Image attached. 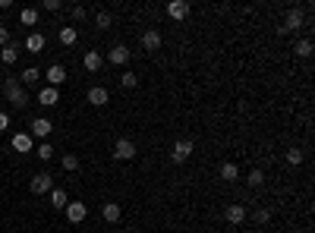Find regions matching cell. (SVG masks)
<instances>
[{"label": "cell", "instance_id": "6da1fadb", "mask_svg": "<svg viewBox=\"0 0 315 233\" xmlns=\"http://www.w3.org/2000/svg\"><path fill=\"white\" fill-rule=\"evenodd\" d=\"M4 95H7V101H10L13 111H22V107L29 104V92L19 85V79H16V76H7V79H4Z\"/></svg>", "mask_w": 315, "mask_h": 233}, {"label": "cell", "instance_id": "7a4b0ae2", "mask_svg": "<svg viewBox=\"0 0 315 233\" xmlns=\"http://www.w3.org/2000/svg\"><path fill=\"white\" fill-rule=\"evenodd\" d=\"M196 151V142L192 139H177L171 145V161L174 164H183V161H189V154Z\"/></svg>", "mask_w": 315, "mask_h": 233}, {"label": "cell", "instance_id": "3957f363", "mask_svg": "<svg viewBox=\"0 0 315 233\" xmlns=\"http://www.w3.org/2000/svg\"><path fill=\"white\" fill-rule=\"evenodd\" d=\"M41 76L47 79V85H51V88H57V85H63V82L69 79V73H66V66H63V63H51V66H47V73H41Z\"/></svg>", "mask_w": 315, "mask_h": 233}, {"label": "cell", "instance_id": "277c9868", "mask_svg": "<svg viewBox=\"0 0 315 233\" xmlns=\"http://www.w3.org/2000/svg\"><path fill=\"white\" fill-rule=\"evenodd\" d=\"M51 130H54V123L47 120V117H35L32 120V139H41V142H47V136H51Z\"/></svg>", "mask_w": 315, "mask_h": 233}, {"label": "cell", "instance_id": "5b68a950", "mask_svg": "<svg viewBox=\"0 0 315 233\" xmlns=\"http://www.w3.org/2000/svg\"><path fill=\"white\" fill-rule=\"evenodd\" d=\"M29 189H32L35 195L51 192V189H54V176H51V173H35V176H32V183H29Z\"/></svg>", "mask_w": 315, "mask_h": 233}, {"label": "cell", "instance_id": "8992f818", "mask_svg": "<svg viewBox=\"0 0 315 233\" xmlns=\"http://www.w3.org/2000/svg\"><path fill=\"white\" fill-rule=\"evenodd\" d=\"M63 214H66L69 224H82V221L88 218V208H85V202H69V205L63 208Z\"/></svg>", "mask_w": 315, "mask_h": 233}, {"label": "cell", "instance_id": "52a82bcc", "mask_svg": "<svg viewBox=\"0 0 315 233\" xmlns=\"http://www.w3.org/2000/svg\"><path fill=\"white\" fill-rule=\"evenodd\" d=\"M300 29H306V13L303 10H290L284 25H281V32H300Z\"/></svg>", "mask_w": 315, "mask_h": 233}, {"label": "cell", "instance_id": "ba28073f", "mask_svg": "<svg viewBox=\"0 0 315 233\" xmlns=\"http://www.w3.org/2000/svg\"><path fill=\"white\" fill-rule=\"evenodd\" d=\"M114 158L117 161H133L136 158V145L129 139H117V145H114Z\"/></svg>", "mask_w": 315, "mask_h": 233}, {"label": "cell", "instance_id": "9c48e42d", "mask_svg": "<svg viewBox=\"0 0 315 233\" xmlns=\"http://www.w3.org/2000/svg\"><path fill=\"white\" fill-rule=\"evenodd\" d=\"M38 104H41V107H57V104H60V92H57V88H51V85H41Z\"/></svg>", "mask_w": 315, "mask_h": 233}, {"label": "cell", "instance_id": "30bf717a", "mask_svg": "<svg viewBox=\"0 0 315 233\" xmlns=\"http://www.w3.org/2000/svg\"><path fill=\"white\" fill-rule=\"evenodd\" d=\"M107 101H110V95H107L104 85H91V88H88V104H91V107H104Z\"/></svg>", "mask_w": 315, "mask_h": 233}, {"label": "cell", "instance_id": "8fae6325", "mask_svg": "<svg viewBox=\"0 0 315 233\" xmlns=\"http://www.w3.org/2000/svg\"><path fill=\"white\" fill-rule=\"evenodd\" d=\"M224 221L230 224V227H239L246 221V208L243 205H227V211H224Z\"/></svg>", "mask_w": 315, "mask_h": 233}, {"label": "cell", "instance_id": "7c38bea8", "mask_svg": "<svg viewBox=\"0 0 315 233\" xmlns=\"http://www.w3.org/2000/svg\"><path fill=\"white\" fill-rule=\"evenodd\" d=\"M126 60H129V47H126V44H114V47L107 50V63H114V66H123Z\"/></svg>", "mask_w": 315, "mask_h": 233}, {"label": "cell", "instance_id": "4fadbf2b", "mask_svg": "<svg viewBox=\"0 0 315 233\" xmlns=\"http://www.w3.org/2000/svg\"><path fill=\"white\" fill-rule=\"evenodd\" d=\"M10 145H13V151H19V154H26V151H32V148H35L29 133H16V136L10 139Z\"/></svg>", "mask_w": 315, "mask_h": 233}, {"label": "cell", "instance_id": "5bb4252c", "mask_svg": "<svg viewBox=\"0 0 315 233\" xmlns=\"http://www.w3.org/2000/svg\"><path fill=\"white\" fill-rule=\"evenodd\" d=\"M167 16H171V19H186V16H189V4H186V0H171V4H167Z\"/></svg>", "mask_w": 315, "mask_h": 233}, {"label": "cell", "instance_id": "9a60e30c", "mask_svg": "<svg viewBox=\"0 0 315 233\" xmlns=\"http://www.w3.org/2000/svg\"><path fill=\"white\" fill-rule=\"evenodd\" d=\"M142 47L145 50H158L161 47V32L158 29H145L142 32Z\"/></svg>", "mask_w": 315, "mask_h": 233}, {"label": "cell", "instance_id": "2e32d148", "mask_svg": "<svg viewBox=\"0 0 315 233\" xmlns=\"http://www.w3.org/2000/svg\"><path fill=\"white\" fill-rule=\"evenodd\" d=\"M19 50H22V47H19V41H10L4 50H0V63H7V66H10V63H16V60H19Z\"/></svg>", "mask_w": 315, "mask_h": 233}, {"label": "cell", "instance_id": "e0dca14e", "mask_svg": "<svg viewBox=\"0 0 315 233\" xmlns=\"http://www.w3.org/2000/svg\"><path fill=\"white\" fill-rule=\"evenodd\" d=\"M82 66L88 69V73H98V69L104 66V57H101V54H98V50H88V54H85V57H82Z\"/></svg>", "mask_w": 315, "mask_h": 233}, {"label": "cell", "instance_id": "ac0fdd59", "mask_svg": "<svg viewBox=\"0 0 315 233\" xmlns=\"http://www.w3.org/2000/svg\"><path fill=\"white\" fill-rule=\"evenodd\" d=\"M57 38H60L63 47H72V44L79 41V32H76V25H63V29L57 32Z\"/></svg>", "mask_w": 315, "mask_h": 233}, {"label": "cell", "instance_id": "d6986e66", "mask_svg": "<svg viewBox=\"0 0 315 233\" xmlns=\"http://www.w3.org/2000/svg\"><path fill=\"white\" fill-rule=\"evenodd\" d=\"M26 50L29 54H44V35L41 32H32L26 38Z\"/></svg>", "mask_w": 315, "mask_h": 233}, {"label": "cell", "instance_id": "ffe728a7", "mask_svg": "<svg viewBox=\"0 0 315 233\" xmlns=\"http://www.w3.org/2000/svg\"><path fill=\"white\" fill-rule=\"evenodd\" d=\"M221 180L224 183H236L239 180V167L233 164V161H224V164H221Z\"/></svg>", "mask_w": 315, "mask_h": 233}, {"label": "cell", "instance_id": "44dd1931", "mask_svg": "<svg viewBox=\"0 0 315 233\" xmlns=\"http://www.w3.org/2000/svg\"><path fill=\"white\" fill-rule=\"evenodd\" d=\"M47 195H51V205H54V208H60V211L69 205V195H66V189H57V186H54Z\"/></svg>", "mask_w": 315, "mask_h": 233}, {"label": "cell", "instance_id": "7402d4cb", "mask_svg": "<svg viewBox=\"0 0 315 233\" xmlns=\"http://www.w3.org/2000/svg\"><path fill=\"white\" fill-rule=\"evenodd\" d=\"M101 218H104L107 224H117V221H120V202H107V205L101 208Z\"/></svg>", "mask_w": 315, "mask_h": 233}, {"label": "cell", "instance_id": "603a6c76", "mask_svg": "<svg viewBox=\"0 0 315 233\" xmlns=\"http://www.w3.org/2000/svg\"><path fill=\"white\" fill-rule=\"evenodd\" d=\"M293 54H296V57H303V60H309V57H312V41H309V38H300V41L293 44Z\"/></svg>", "mask_w": 315, "mask_h": 233}, {"label": "cell", "instance_id": "cb8c5ba5", "mask_svg": "<svg viewBox=\"0 0 315 233\" xmlns=\"http://www.w3.org/2000/svg\"><path fill=\"white\" fill-rule=\"evenodd\" d=\"M60 167H63L66 173H76V170H79V158L72 154V151H66V154L60 158Z\"/></svg>", "mask_w": 315, "mask_h": 233}, {"label": "cell", "instance_id": "d4e9b609", "mask_svg": "<svg viewBox=\"0 0 315 233\" xmlns=\"http://www.w3.org/2000/svg\"><path fill=\"white\" fill-rule=\"evenodd\" d=\"M284 158H287V164H290V167H300V164H303V158H306V151L293 145V148H287V154H284Z\"/></svg>", "mask_w": 315, "mask_h": 233}, {"label": "cell", "instance_id": "484cf974", "mask_svg": "<svg viewBox=\"0 0 315 233\" xmlns=\"http://www.w3.org/2000/svg\"><path fill=\"white\" fill-rule=\"evenodd\" d=\"M114 25V16H110L107 10H98L95 13V29H110Z\"/></svg>", "mask_w": 315, "mask_h": 233}, {"label": "cell", "instance_id": "4316f807", "mask_svg": "<svg viewBox=\"0 0 315 233\" xmlns=\"http://www.w3.org/2000/svg\"><path fill=\"white\" fill-rule=\"evenodd\" d=\"M246 183H249L252 189H262V186H265V173H262V170H249V173H246Z\"/></svg>", "mask_w": 315, "mask_h": 233}, {"label": "cell", "instance_id": "83f0119b", "mask_svg": "<svg viewBox=\"0 0 315 233\" xmlns=\"http://www.w3.org/2000/svg\"><path fill=\"white\" fill-rule=\"evenodd\" d=\"M19 22H22V25H35V22H38V10H35V7H26V10L19 13Z\"/></svg>", "mask_w": 315, "mask_h": 233}, {"label": "cell", "instance_id": "f1b7e54d", "mask_svg": "<svg viewBox=\"0 0 315 233\" xmlns=\"http://www.w3.org/2000/svg\"><path fill=\"white\" fill-rule=\"evenodd\" d=\"M38 79H41V69L38 66H29L26 73H22V85H35Z\"/></svg>", "mask_w": 315, "mask_h": 233}, {"label": "cell", "instance_id": "f546056e", "mask_svg": "<svg viewBox=\"0 0 315 233\" xmlns=\"http://www.w3.org/2000/svg\"><path fill=\"white\" fill-rule=\"evenodd\" d=\"M120 85H123V88H136V85H139V76L133 73V69H126V73H120Z\"/></svg>", "mask_w": 315, "mask_h": 233}, {"label": "cell", "instance_id": "4dcf8cb0", "mask_svg": "<svg viewBox=\"0 0 315 233\" xmlns=\"http://www.w3.org/2000/svg\"><path fill=\"white\" fill-rule=\"evenodd\" d=\"M35 154H38L41 161H51V158H54V145H51V142H41V145L35 148Z\"/></svg>", "mask_w": 315, "mask_h": 233}, {"label": "cell", "instance_id": "1f68e13d", "mask_svg": "<svg viewBox=\"0 0 315 233\" xmlns=\"http://www.w3.org/2000/svg\"><path fill=\"white\" fill-rule=\"evenodd\" d=\"M252 221H255V224H268V221H271V211H268V208L252 211Z\"/></svg>", "mask_w": 315, "mask_h": 233}, {"label": "cell", "instance_id": "d6a6232c", "mask_svg": "<svg viewBox=\"0 0 315 233\" xmlns=\"http://www.w3.org/2000/svg\"><path fill=\"white\" fill-rule=\"evenodd\" d=\"M47 13H57V10H63V4H60V0H44V4H41Z\"/></svg>", "mask_w": 315, "mask_h": 233}, {"label": "cell", "instance_id": "836d02e7", "mask_svg": "<svg viewBox=\"0 0 315 233\" xmlns=\"http://www.w3.org/2000/svg\"><path fill=\"white\" fill-rule=\"evenodd\" d=\"M10 41H13V38H10V29H7V25H0V47H7Z\"/></svg>", "mask_w": 315, "mask_h": 233}, {"label": "cell", "instance_id": "e575fe53", "mask_svg": "<svg viewBox=\"0 0 315 233\" xmlns=\"http://www.w3.org/2000/svg\"><path fill=\"white\" fill-rule=\"evenodd\" d=\"M85 16H88V10H85V7H72V19H76V22H82Z\"/></svg>", "mask_w": 315, "mask_h": 233}, {"label": "cell", "instance_id": "d590c367", "mask_svg": "<svg viewBox=\"0 0 315 233\" xmlns=\"http://www.w3.org/2000/svg\"><path fill=\"white\" fill-rule=\"evenodd\" d=\"M7 130H10V114L0 111V133H7Z\"/></svg>", "mask_w": 315, "mask_h": 233}, {"label": "cell", "instance_id": "8d00e7d4", "mask_svg": "<svg viewBox=\"0 0 315 233\" xmlns=\"http://www.w3.org/2000/svg\"><path fill=\"white\" fill-rule=\"evenodd\" d=\"M117 233H129V230H117Z\"/></svg>", "mask_w": 315, "mask_h": 233}]
</instances>
